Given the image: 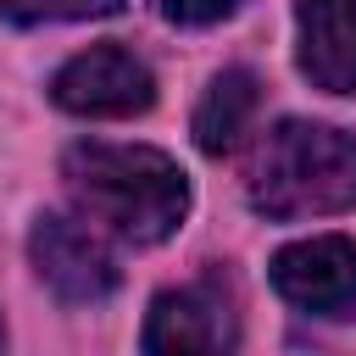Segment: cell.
<instances>
[{"label":"cell","mask_w":356,"mask_h":356,"mask_svg":"<svg viewBox=\"0 0 356 356\" xmlns=\"http://www.w3.org/2000/svg\"><path fill=\"white\" fill-rule=\"evenodd\" d=\"M295 28H300L295 61L312 78V89L356 95V0H300Z\"/></svg>","instance_id":"52a82bcc"},{"label":"cell","mask_w":356,"mask_h":356,"mask_svg":"<svg viewBox=\"0 0 356 356\" xmlns=\"http://www.w3.org/2000/svg\"><path fill=\"white\" fill-rule=\"evenodd\" d=\"M167 22H184V28H206V22H222L239 11V0H150Z\"/></svg>","instance_id":"30bf717a"},{"label":"cell","mask_w":356,"mask_h":356,"mask_svg":"<svg viewBox=\"0 0 356 356\" xmlns=\"http://www.w3.org/2000/svg\"><path fill=\"white\" fill-rule=\"evenodd\" d=\"M28 256H33V273L72 306H95L117 289L122 267L111 256V245L100 239V228L89 217H61V211H44L28 234Z\"/></svg>","instance_id":"3957f363"},{"label":"cell","mask_w":356,"mask_h":356,"mask_svg":"<svg viewBox=\"0 0 356 356\" xmlns=\"http://www.w3.org/2000/svg\"><path fill=\"white\" fill-rule=\"evenodd\" d=\"M234 345H239V323H234V306H228L217 278H200V284H184V289H161L150 300L145 350L189 356V350H234Z\"/></svg>","instance_id":"8992f818"},{"label":"cell","mask_w":356,"mask_h":356,"mask_svg":"<svg viewBox=\"0 0 356 356\" xmlns=\"http://www.w3.org/2000/svg\"><path fill=\"white\" fill-rule=\"evenodd\" d=\"M250 206L273 222H300V217H334L356 206V134H339L328 122H278L245 184Z\"/></svg>","instance_id":"7a4b0ae2"},{"label":"cell","mask_w":356,"mask_h":356,"mask_svg":"<svg viewBox=\"0 0 356 356\" xmlns=\"http://www.w3.org/2000/svg\"><path fill=\"white\" fill-rule=\"evenodd\" d=\"M50 100L72 117H139L156 100V72L122 44H89L50 78Z\"/></svg>","instance_id":"277c9868"},{"label":"cell","mask_w":356,"mask_h":356,"mask_svg":"<svg viewBox=\"0 0 356 356\" xmlns=\"http://www.w3.org/2000/svg\"><path fill=\"white\" fill-rule=\"evenodd\" d=\"M72 206L122 245H161L189 211V178L167 150L83 139L61 156Z\"/></svg>","instance_id":"6da1fadb"},{"label":"cell","mask_w":356,"mask_h":356,"mask_svg":"<svg viewBox=\"0 0 356 356\" xmlns=\"http://www.w3.org/2000/svg\"><path fill=\"white\" fill-rule=\"evenodd\" d=\"M273 289L312 317H345L356 312V239L317 234L300 245H284L273 256Z\"/></svg>","instance_id":"5b68a950"},{"label":"cell","mask_w":356,"mask_h":356,"mask_svg":"<svg viewBox=\"0 0 356 356\" xmlns=\"http://www.w3.org/2000/svg\"><path fill=\"white\" fill-rule=\"evenodd\" d=\"M256 111H261V78L250 67H222L195 106V145L206 156H228L250 134Z\"/></svg>","instance_id":"ba28073f"},{"label":"cell","mask_w":356,"mask_h":356,"mask_svg":"<svg viewBox=\"0 0 356 356\" xmlns=\"http://www.w3.org/2000/svg\"><path fill=\"white\" fill-rule=\"evenodd\" d=\"M0 345H6V328H0Z\"/></svg>","instance_id":"8fae6325"},{"label":"cell","mask_w":356,"mask_h":356,"mask_svg":"<svg viewBox=\"0 0 356 356\" xmlns=\"http://www.w3.org/2000/svg\"><path fill=\"white\" fill-rule=\"evenodd\" d=\"M122 0H0V17L17 28L39 22H89V17H117Z\"/></svg>","instance_id":"9c48e42d"}]
</instances>
